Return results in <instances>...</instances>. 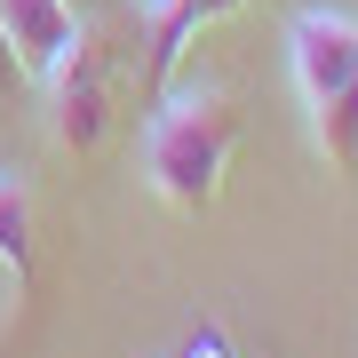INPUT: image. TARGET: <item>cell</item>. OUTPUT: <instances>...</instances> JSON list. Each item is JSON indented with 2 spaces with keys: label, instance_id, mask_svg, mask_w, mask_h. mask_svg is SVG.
Instances as JSON below:
<instances>
[{
  "label": "cell",
  "instance_id": "7a4b0ae2",
  "mask_svg": "<svg viewBox=\"0 0 358 358\" xmlns=\"http://www.w3.org/2000/svg\"><path fill=\"white\" fill-rule=\"evenodd\" d=\"M287 72H294L303 112L319 120L358 72V16L350 8H294L287 16Z\"/></svg>",
  "mask_w": 358,
  "mask_h": 358
},
{
  "label": "cell",
  "instance_id": "ba28073f",
  "mask_svg": "<svg viewBox=\"0 0 358 358\" xmlns=\"http://www.w3.org/2000/svg\"><path fill=\"white\" fill-rule=\"evenodd\" d=\"M16 80H24V64H16V48H8V24H0V96H8Z\"/></svg>",
  "mask_w": 358,
  "mask_h": 358
},
{
  "label": "cell",
  "instance_id": "5b68a950",
  "mask_svg": "<svg viewBox=\"0 0 358 358\" xmlns=\"http://www.w3.org/2000/svg\"><path fill=\"white\" fill-rule=\"evenodd\" d=\"M231 8H247V0H167V8L152 16V80H176V64H183V48L215 24V16H231Z\"/></svg>",
  "mask_w": 358,
  "mask_h": 358
},
{
  "label": "cell",
  "instance_id": "6da1fadb",
  "mask_svg": "<svg viewBox=\"0 0 358 358\" xmlns=\"http://www.w3.org/2000/svg\"><path fill=\"white\" fill-rule=\"evenodd\" d=\"M231 143H239L231 88L223 80H183V88H167L159 112L143 120V183H152L167 207L199 215V207H215V192H223Z\"/></svg>",
  "mask_w": 358,
  "mask_h": 358
},
{
  "label": "cell",
  "instance_id": "277c9868",
  "mask_svg": "<svg viewBox=\"0 0 358 358\" xmlns=\"http://www.w3.org/2000/svg\"><path fill=\"white\" fill-rule=\"evenodd\" d=\"M0 24H8V48H16V64H24V80H40L80 32H88V16H80V0H0Z\"/></svg>",
  "mask_w": 358,
  "mask_h": 358
},
{
  "label": "cell",
  "instance_id": "52a82bcc",
  "mask_svg": "<svg viewBox=\"0 0 358 358\" xmlns=\"http://www.w3.org/2000/svg\"><path fill=\"white\" fill-rule=\"evenodd\" d=\"M310 136H319V152H327L334 176H358V72H350V88L310 120Z\"/></svg>",
  "mask_w": 358,
  "mask_h": 358
},
{
  "label": "cell",
  "instance_id": "9c48e42d",
  "mask_svg": "<svg viewBox=\"0 0 358 358\" xmlns=\"http://www.w3.org/2000/svg\"><path fill=\"white\" fill-rule=\"evenodd\" d=\"M183 358H231V350H223V334H192V343H183Z\"/></svg>",
  "mask_w": 358,
  "mask_h": 358
},
{
  "label": "cell",
  "instance_id": "8992f818",
  "mask_svg": "<svg viewBox=\"0 0 358 358\" xmlns=\"http://www.w3.org/2000/svg\"><path fill=\"white\" fill-rule=\"evenodd\" d=\"M0 271L16 287L32 271V176L24 167H0Z\"/></svg>",
  "mask_w": 358,
  "mask_h": 358
},
{
  "label": "cell",
  "instance_id": "3957f363",
  "mask_svg": "<svg viewBox=\"0 0 358 358\" xmlns=\"http://www.w3.org/2000/svg\"><path fill=\"white\" fill-rule=\"evenodd\" d=\"M40 88H48V136L64 143V152H96L103 143V64H96V32H80L64 56H56L48 72H40Z\"/></svg>",
  "mask_w": 358,
  "mask_h": 358
}]
</instances>
